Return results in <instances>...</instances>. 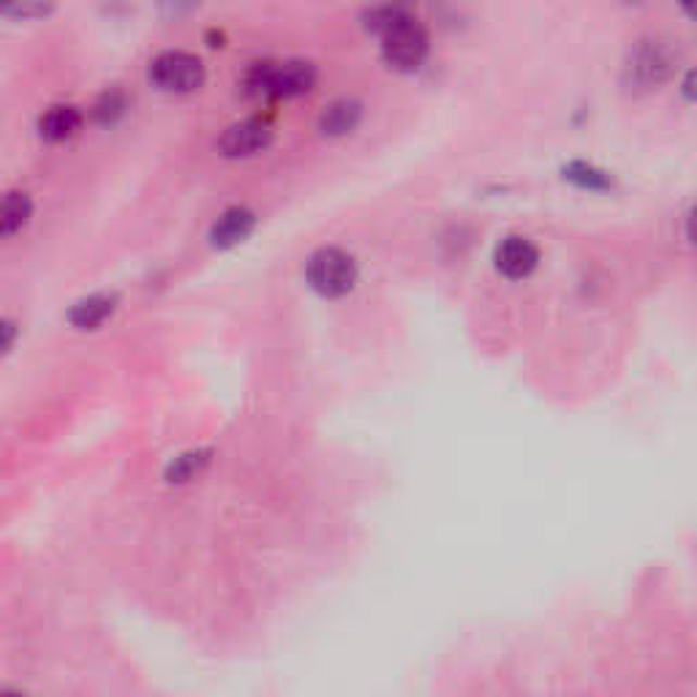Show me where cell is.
Listing matches in <instances>:
<instances>
[{
    "label": "cell",
    "instance_id": "obj_12",
    "mask_svg": "<svg viewBox=\"0 0 697 697\" xmlns=\"http://www.w3.org/2000/svg\"><path fill=\"white\" fill-rule=\"evenodd\" d=\"M630 72L641 85L662 83V79L670 74V58H668V52H664V47H659V45L657 47L654 45L641 47V50H637V55L632 58Z\"/></svg>",
    "mask_w": 697,
    "mask_h": 697
},
{
    "label": "cell",
    "instance_id": "obj_15",
    "mask_svg": "<svg viewBox=\"0 0 697 697\" xmlns=\"http://www.w3.org/2000/svg\"><path fill=\"white\" fill-rule=\"evenodd\" d=\"M123 112H126V99H123V93H117V90L104 93L99 99V104H96V117H99L101 123H112L115 117H121Z\"/></svg>",
    "mask_w": 697,
    "mask_h": 697
},
{
    "label": "cell",
    "instance_id": "obj_16",
    "mask_svg": "<svg viewBox=\"0 0 697 697\" xmlns=\"http://www.w3.org/2000/svg\"><path fill=\"white\" fill-rule=\"evenodd\" d=\"M14 341H17V325L0 316V355H7L9 348L14 346Z\"/></svg>",
    "mask_w": 697,
    "mask_h": 697
},
{
    "label": "cell",
    "instance_id": "obj_10",
    "mask_svg": "<svg viewBox=\"0 0 697 697\" xmlns=\"http://www.w3.org/2000/svg\"><path fill=\"white\" fill-rule=\"evenodd\" d=\"M363 117V104L355 99H338L330 106H325L319 117V128L327 137H343V134L355 131Z\"/></svg>",
    "mask_w": 697,
    "mask_h": 697
},
{
    "label": "cell",
    "instance_id": "obj_4",
    "mask_svg": "<svg viewBox=\"0 0 697 697\" xmlns=\"http://www.w3.org/2000/svg\"><path fill=\"white\" fill-rule=\"evenodd\" d=\"M308 283L321 297H343L357 283L355 256L341 249H321L308 259Z\"/></svg>",
    "mask_w": 697,
    "mask_h": 697
},
{
    "label": "cell",
    "instance_id": "obj_17",
    "mask_svg": "<svg viewBox=\"0 0 697 697\" xmlns=\"http://www.w3.org/2000/svg\"><path fill=\"white\" fill-rule=\"evenodd\" d=\"M9 14H20V17H30V14H45L47 9L45 7H14V9H7Z\"/></svg>",
    "mask_w": 697,
    "mask_h": 697
},
{
    "label": "cell",
    "instance_id": "obj_2",
    "mask_svg": "<svg viewBox=\"0 0 697 697\" xmlns=\"http://www.w3.org/2000/svg\"><path fill=\"white\" fill-rule=\"evenodd\" d=\"M316 85V66L308 61L256 63L245 74V90L262 99H297Z\"/></svg>",
    "mask_w": 697,
    "mask_h": 697
},
{
    "label": "cell",
    "instance_id": "obj_14",
    "mask_svg": "<svg viewBox=\"0 0 697 697\" xmlns=\"http://www.w3.org/2000/svg\"><path fill=\"white\" fill-rule=\"evenodd\" d=\"M565 178L572 180L575 186H581V189H592V191L608 189L610 186V175H605L603 169H594V166L588 164H581V161L567 166Z\"/></svg>",
    "mask_w": 697,
    "mask_h": 697
},
{
    "label": "cell",
    "instance_id": "obj_11",
    "mask_svg": "<svg viewBox=\"0 0 697 697\" xmlns=\"http://www.w3.org/2000/svg\"><path fill=\"white\" fill-rule=\"evenodd\" d=\"M115 294H90V297L79 300L72 311H68V321L77 330H96L104 325L112 314H115Z\"/></svg>",
    "mask_w": 697,
    "mask_h": 697
},
{
    "label": "cell",
    "instance_id": "obj_7",
    "mask_svg": "<svg viewBox=\"0 0 697 697\" xmlns=\"http://www.w3.org/2000/svg\"><path fill=\"white\" fill-rule=\"evenodd\" d=\"M254 211H249V207H229V211H224L221 216L216 218V224H213L211 243L216 245V249H232V245L243 243V240L254 232Z\"/></svg>",
    "mask_w": 697,
    "mask_h": 697
},
{
    "label": "cell",
    "instance_id": "obj_1",
    "mask_svg": "<svg viewBox=\"0 0 697 697\" xmlns=\"http://www.w3.org/2000/svg\"><path fill=\"white\" fill-rule=\"evenodd\" d=\"M366 28L382 39V55L395 72H415L428 58V34L401 7H379L366 12Z\"/></svg>",
    "mask_w": 697,
    "mask_h": 697
},
{
    "label": "cell",
    "instance_id": "obj_18",
    "mask_svg": "<svg viewBox=\"0 0 697 697\" xmlns=\"http://www.w3.org/2000/svg\"><path fill=\"white\" fill-rule=\"evenodd\" d=\"M0 697H28L23 689L17 686H0Z\"/></svg>",
    "mask_w": 697,
    "mask_h": 697
},
{
    "label": "cell",
    "instance_id": "obj_9",
    "mask_svg": "<svg viewBox=\"0 0 697 697\" xmlns=\"http://www.w3.org/2000/svg\"><path fill=\"white\" fill-rule=\"evenodd\" d=\"M34 218V200L25 191L0 194V240H9L23 232Z\"/></svg>",
    "mask_w": 697,
    "mask_h": 697
},
{
    "label": "cell",
    "instance_id": "obj_8",
    "mask_svg": "<svg viewBox=\"0 0 697 697\" xmlns=\"http://www.w3.org/2000/svg\"><path fill=\"white\" fill-rule=\"evenodd\" d=\"M83 128V112L74 104H55L39 117V137L47 142H66Z\"/></svg>",
    "mask_w": 697,
    "mask_h": 697
},
{
    "label": "cell",
    "instance_id": "obj_3",
    "mask_svg": "<svg viewBox=\"0 0 697 697\" xmlns=\"http://www.w3.org/2000/svg\"><path fill=\"white\" fill-rule=\"evenodd\" d=\"M150 83L164 93H194L205 85V63L202 58L183 50H166L150 61Z\"/></svg>",
    "mask_w": 697,
    "mask_h": 697
},
{
    "label": "cell",
    "instance_id": "obj_5",
    "mask_svg": "<svg viewBox=\"0 0 697 697\" xmlns=\"http://www.w3.org/2000/svg\"><path fill=\"white\" fill-rule=\"evenodd\" d=\"M273 126L262 117H245V121L232 123L218 139V150L227 159H249V155L262 153L270 148Z\"/></svg>",
    "mask_w": 697,
    "mask_h": 697
},
{
    "label": "cell",
    "instance_id": "obj_6",
    "mask_svg": "<svg viewBox=\"0 0 697 697\" xmlns=\"http://www.w3.org/2000/svg\"><path fill=\"white\" fill-rule=\"evenodd\" d=\"M493 262H496V270L502 273V276L527 278L537 270L540 251L529 238H518V235H512V238L498 243Z\"/></svg>",
    "mask_w": 697,
    "mask_h": 697
},
{
    "label": "cell",
    "instance_id": "obj_13",
    "mask_svg": "<svg viewBox=\"0 0 697 697\" xmlns=\"http://www.w3.org/2000/svg\"><path fill=\"white\" fill-rule=\"evenodd\" d=\"M211 458H213L211 449H189V453L178 455V458L166 466L164 471L166 482H172V485H183V482L197 480V477L211 466Z\"/></svg>",
    "mask_w": 697,
    "mask_h": 697
}]
</instances>
